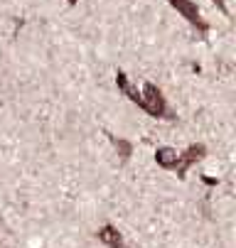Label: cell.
Instances as JSON below:
<instances>
[{
    "mask_svg": "<svg viewBox=\"0 0 236 248\" xmlns=\"http://www.w3.org/2000/svg\"><path fill=\"white\" fill-rule=\"evenodd\" d=\"M138 108L143 113H148L150 118H160V121H175V111L170 108V103H167L165 93L160 91V86H155L153 81H145L141 86V103Z\"/></svg>",
    "mask_w": 236,
    "mask_h": 248,
    "instance_id": "6da1fadb",
    "label": "cell"
},
{
    "mask_svg": "<svg viewBox=\"0 0 236 248\" xmlns=\"http://www.w3.org/2000/svg\"><path fill=\"white\" fill-rule=\"evenodd\" d=\"M167 5H170L173 10H177V15H182L185 22H189L197 32H199V37L202 40H207V34H209V22L202 17L199 13V5L194 3V0H167Z\"/></svg>",
    "mask_w": 236,
    "mask_h": 248,
    "instance_id": "7a4b0ae2",
    "label": "cell"
},
{
    "mask_svg": "<svg viewBox=\"0 0 236 248\" xmlns=\"http://www.w3.org/2000/svg\"><path fill=\"white\" fill-rule=\"evenodd\" d=\"M207 153H209L207 145H202V143H192V145H187L185 150H180V167H177V177H180V180H185L187 170L194 167L199 160H205Z\"/></svg>",
    "mask_w": 236,
    "mask_h": 248,
    "instance_id": "3957f363",
    "label": "cell"
},
{
    "mask_svg": "<svg viewBox=\"0 0 236 248\" xmlns=\"http://www.w3.org/2000/svg\"><path fill=\"white\" fill-rule=\"evenodd\" d=\"M153 157H155V165L162 167V170H167V172H177V167H180V150L177 148L162 145V148L155 150Z\"/></svg>",
    "mask_w": 236,
    "mask_h": 248,
    "instance_id": "277c9868",
    "label": "cell"
},
{
    "mask_svg": "<svg viewBox=\"0 0 236 248\" xmlns=\"http://www.w3.org/2000/svg\"><path fill=\"white\" fill-rule=\"evenodd\" d=\"M96 238H98V243H104L106 248H128L126 241H123V233L113 224H104L96 231Z\"/></svg>",
    "mask_w": 236,
    "mask_h": 248,
    "instance_id": "5b68a950",
    "label": "cell"
},
{
    "mask_svg": "<svg viewBox=\"0 0 236 248\" xmlns=\"http://www.w3.org/2000/svg\"><path fill=\"white\" fill-rule=\"evenodd\" d=\"M116 86H118V91H121L130 103H136V106L141 103V89L130 81V77L123 72V69H116Z\"/></svg>",
    "mask_w": 236,
    "mask_h": 248,
    "instance_id": "8992f818",
    "label": "cell"
},
{
    "mask_svg": "<svg viewBox=\"0 0 236 248\" xmlns=\"http://www.w3.org/2000/svg\"><path fill=\"white\" fill-rule=\"evenodd\" d=\"M106 138L111 140V145L116 148V153H118L121 162H128V160H130V155H133V143H130V140L118 138V135H113V133H109V130H106Z\"/></svg>",
    "mask_w": 236,
    "mask_h": 248,
    "instance_id": "52a82bcc",
    "label": "cell"
},
{
    "mask_svg": "<svg viewBox=\"0 0 236 248\" xmlns=\"http://www.w3.org/2000/svg\"><path fill=\"white\" fill-rule=\"evenodd\" d=\"M212 3H214V5L219 8V13H221V15L231 17V15H229V8H226V0H212Z\"/></svg>",
    "mask_w": 236,
    "mask_h": 248,
    "instance_id": "ba28073f",
    "label": "cell"
},
{
    "mask_svg": "<svg viewBox=\"0 0 236 248\" xmlns=\"http://www.w3.org/2000/svg\"><path fill=\"white\" fill-rule=\"evenodd\" d=\"M202 182L209 185V187H217V185H219V180H214V177H207V174H202Z\"/></svg>",
    "mask_w": 236,
    "mask_h": 248,
    "instance_id": "9c48e42d",
    "label": "cell"
},
{
    "mask_svg": "<svg viewBox=\"0 0 236 248\" xmlns=\"http://www.w3.org/2000/svg\"><path fill=\"white\" fill-rule=\"evenodd\" d=\"M77 3H79V0H66V5H69V8H74Z\"/></svg>",
    "mask_w": 236,
    "mask_h": 248,
    "instance_id": "30bf717a",
    "label": "cell"
}]
</instances>
